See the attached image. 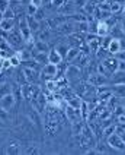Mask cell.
<instances>
[{"instance_id": "cell-1", "label": "cell", "mask_w": 125, "mask_h": 155, "mask_svg": "<svg viewBox=\"0 0 125 155\" xmlns=\"http://www.w3.org/2000/svg\"><path fill=\"white\" fill-rule=\"evenodd\" d=\"M108 145L114 151H119V152H124L125 151V142L121 139V136L118 133H112L108 136Z\"/></svg>"}, {"instance_id": "cell-2", "label": "cell", "mask_w": 125, "mask_h": 155, "mask_svg": "<svg viewBox=\"0 0 125 155\" xmlns=\"http://www.w3.org/2000/svg\"><path fill=\"white\" fill-rule=\"evenodd\" d=\"M19 34H20V37H22V40H23V41H26V43H31L32 31H31V28L28 26L26 18H23V19L19 22Z\"/></svg>"}, {"instance_id": "cell-3", "label": "cell", "mask_w": 125, "mask_h": 155, "mask_svg": "<svg viewBox=\"0 0 125 155\" xmlns=\"http://www.w3.org/2000/svg\"><path fill=\"white\" fill-rule=\"evenodd\" d=\"M15 104H16V100H15V97H13L12 92L0 97V107H3V108L8 110V111H10V110L15 107Z\"/></svg>"}, {"instance_id": "cell-4", "label": "cell", "mask_w": 125, "mask_h": 155, "mask_svg": "<svg viewBox=\"0 0 125 155\" xmlns=\"http://www.w3.org/2000/svg\"><path fill=\"white\" fill-rule=\"evenodd\" d=\"M58 73V64H52V63H47L42 68V75L47 79H55Z\"/></svg>"}, {"instance_id": "cell-5", "label": "cell", "mask_w": 125, "mask_h": 155, "mask_svg": "<svg viewBox=\"0 0 125 155\" xmlns=\"http://www.w3.org/2000/svg\"><path fill=\"white\" fill-rule=\"evenodd\" d=\"M108 76H105V75H100V73H93L90 75L89 78V84L95 88H98V86H102V85H108Z\"/></svg>"}, {"instance_id": "cell-6", "label": "cell", "mask_w": 125, "mask_h": 155, "mask_svg": "<svg viewBox=\"0 0 125 155\" xmlns=\"http://www.w3.org/2000/svg\"><path fill=\"white\" fill-rule=\"evenodd\" d=\"M23 75H25V79L28 84H35V82H38V73H36V70L31 68V66H23Z\"/></svg>"}, {"instance_id": "cell-7", "label": "cell", "mask_w": 125, "mask_h": 155, "mask_svg": "<svg viewBox=\"0 0 125 155\" xmlns=\"http://www.w3.org/2000/svg\"><path fill=\"white\" fill-rule=\"evenodd\" d=\"M108 53L111 54V56H115V54H118V53L122 50V43H121V40L119 38H112L111 41H109L108 44Z\"/></svg>"}, {"instance_id": "cell-8", "label": "cell", "mask_w": 125, "mask_h": 155, "mask_svg": "<svg viewBox=\"0 0 125 155\" xmlns=\"http://www.w3.org/2000/svg\"><path fill=\"white\" fill-rule=\"evenodd\" d=\"M111 32V28L106 24V21H98L96 22V28H95V34L99 37H106Z\"/></svg>"}, {"instance_id": "cell-9", "label": "cell", "mask_w": 125, "mask_h": 155, "mask_svg": "<svg viewBox=\"0 0 125 155\" xmlns=\"http://www.w3.org/2000/svg\"><path fill=\"white\" fill-rule=\"evenodd\" d=\"M103 64H105V68L109 70V73L112 75L114 72H117L118 69V59L117 57H114V56H108V57H105L103 61H102Z\"/></svg>"}, {"instance_id": "cell-10", "label": "cell", "mask_w": 125, "mask_h": 155, "mask_svg": "<svg viewBox=\"0 0 125 155\" xmlns=\"http://www.w3.org/2000/svg\"><path fill=\"white\" fill-rule=\"evenodd\" d=\"M47 56H48V63H52V64H61L63 60H64V57L57 51V48L50 50V51L47 53Z\"/></svg>"}, {"instance_id": "cell-11", "label": "cell", "mask_w": 125, "mask_h": 155, "mask_svg": "<svg viewBox=\"0 0 125 155\" xmlns=\"http://www.w3.org/2000/svg\"><path fill=\"white\" fill-rule=\"evenodd\" d=\"M6 154H22V148H20V143L17 142V140H10L8 143V148H6V151H5Z\"/></svg>"}, {"instance_id": "cell-12", "label": "cell", "mask_w": 125, "mask_h": 155, "mask_svg": "<svg viewBox=\"0 0 125 155\" xmlns=\"http://www.w3.org/2000/svg\"><path fill=\"white\" fill-rule=\"evenodd\" d=\"M79 56H80V50H79L77 47H68V50H67L64 59H66L68 63H73Z\"/></svg>"}, {"instance_id": "cell-13", "label": "cell", "mask_w": 125, "mask_h": 155, "mask_svg": "<svg viewBox=\"0 0 125 155\" xmlns=\"http://www.w3.org/2000/svg\"><path fill=\"white\" fill-rule=\"evenodd\" d=\"M28 119L31 123L36 124V126H41V117H39V111L36 108H29L28 110Z\"/></svg>"}, {"instance_id": "cell-14", "label": "cell", "mask_w": 125, "mask_h": 155, "mask_svg": "<svg viewBox=\"0 0 125 155\" xmlns=\"http://www.w3.org/2000/svg\"><path fill=\"white\" fill-rule=\"evenodd\" d=\"M80 76V70H79V66H74V64H70L66 70V79H79Z\"/></svg>"}, {"instance_id": "cell-15", "label": "cell", "mask_w": 125, "mask_h": 155, "mask_svg": "<svg viewBox=\"0 0 125 155\" xmlns=\"http://www.w3.org/2000/svg\"><path fill=\"white\" fill-rule=\"evenodd\" d=\"M26 22H28V26L31 28V31H38L39 26H41V22L33 16V15H26Z\"/></svg>"}, {"instance_id": "cell-16", "label": "cell", "mask_w": 125, "mask_h": 155, "mask_svg": "<svg viewBox=\"0 0 125 155\" xmlns=\"http://www.w3.org/2000/svg\"><path fill=\"white\" fill-rule=\"evenodd\" d=\"M111 89H112V94L115 97L125 98V84H114V86Z\"/></svg>"}, {"instance_id": "cell-17", "label": "cell", "mask_w": 125, "mask_h": 155, "mask_svg": "<svg viewBox=\"0 0 125 155\" xmlns=\"http://www.w3.org/2000/svg\"><path fill=\"white\" fill-rule=\"evenodd\" d=\"M33 48H35L36 53H48L50 51V47H48L47 41H42V40L35 41V43H33Z\"/></svg>"}, {"instance_id": "cell-18", "label": "cell", "mask_w": 125, "mask_h": 155, "mask_svg": "<svg viewBox=\"0 0 125 155\" xmlns=\"http://www.w3.org/2000/svg\"><path fill=\"white\" fill-rule=\"evenodd\" d=\"M13 25H15V21L13 19H3L2 21V24H0V29L3 31V32H10V31H13Z\"/></svg>"}, {"instance_id": "cell-19", "label": "cell", "mask_w": 125, "mask_h": 155, "mask_svg": "<svg viewBox=\"0 0 125 155\" xmlns=\"http://www.w3.org/2000/svg\"><path fill=\"white\" fill-rule=\"evenodd\" d=\"M80 117L83 119L84 121L89 119V114H90V110H89V105H87V101H82V104H80Z\"/></svg>"}, {"instance_id": "cell-20", "label": "cell", "mask_w": 125, "mask_h": 155, "mask_svg": "<svg viewBox=\"0 0 125 155\" xmlns=\"http://www.w3.org/2000/svg\"><path fill=\"white\" fill-rule=\"evenodd\" d=\"M32 59L38 64H47L48 63V56H47V53H35L32 56Z\"/></svg>"}, {"instance_id": "cell-21", "label": "cell", "mask_w": 125, "mask_h": 155, "mask_svg": "<svg viewBox=\"0 0 125 155\" xmlns=\"http://www.w3.org/2000/svg\"><path fill=\"white\" fill-rule=\"evenodd\" d=\"M64 100H66V103L68 104V105H71V107H74V108H80V104H82V98H80V97L73 95V97H68V98H64Z\"/></svg>"}, {"instance_id": "cell-22", "label": "cell", "mask_w": 125, "mask_h": 155, "mask_svg": "<svg viewBox=\"0 0 125 155\" xmlns=\"http://www.w3.org/2000/svg\"><path fill=\"white\" fill-rule=\"evenodd\" d=\"M112 75H114V78H112V82L114 84H125V72L117 70Z\"/></svg>"}, {"instance_id": "cell-23", "label": "cell", "mask_w": 125, "mask_h": 155, "mask_svg": "<svg viewBox=\"0 0 125 155\" xmlns=\"http://www.w3.org/2000/svg\"><path fill=\"white\" fill-rule=\"evenodd\" d=\"M22 152L23 154H41V149H39V147L36 143H29Z\"/></svg>"}, {"instance_id": "cell-24", "label": "cell", "mask_w": 125, "mask_h": 155, "mask_svg": "<svg viewBox=\"0 0 125 155\" xmlns=\"http://www.w3.org/2000/svg\"><path fill=\"white\" fill-rule=\"evenodd\" d=\"M9 61H10V66H12V68H17V66H20V59H19V56H17L16 53H15V54H12V56L9 57Z\"/></svg>"}, {"instance_id": "cell-25", "label": "cell", "mask_w": 125, "mask_h": 155, "mask_svg": "<svg viewBox=\"0 0 125 155\" xmlns=\"http://www.w3.org/2000/svg\"><path fill=\"white\" fill-rule=\"evenodd\" d=\"M3 19H15V10L10 6L3 10Z\"/></svg>"}, {"instance_id": "cell-26", "label": "cell", "mask_w": 125, "mask_h": 155, "mask_svg": "<svg viewBox=\"0 0 125 155\" xmlns=\"http://www.w3.org/2000/svg\"><path fill=\"white\" fill-rule=\"evenodd\" d=\"M112 133H115V124H114V123H111V124L103 127V135H105L106 138H108L109 135H112Z\"/></svg>"}, {"instance_id": "cell-27", "label": "cell", "mask_w": 125, "mask_h": 155, "mask_svg": "<svg viewBox=\"0 0 125 155\" xmlns=\"http://www.w3.org/2000/svg\"><path fill=\"white\" fill-rule=\"evenodd\" d=\"M121 10H122V5H121L119 2L111 3V13H118V12H121Z\"/></svg>"}, {"instance_id": "cell-28", "label": "cell", "mask_w": 125, "mask_h": 155, "mask_svg": "<svg viewBox=\"0 0 125 155\" xmlns=\"http://www.w3.org/2000/svg\"><path fill=\"white\" fill-rule=\"evenodd\" d=\"M98 73L105 75V76H109V75H111V73H109V70L105 68V64H103V63H99V64H98Z\"/></svg>"}, {"instance_id": "cell-29", "label": "cell", "mask_w": 125, "mask_h": 155, "mask_svg": "<svg viewBox=\"0 0 125 155\" xmlns=\"http://www.w3.org/2000/svg\"><path fill=\"white\" fill-rule=\"evenodd\" d=\"M9 120V111L5 110L3 107H0V121H8Z\"/></svg>"}, {"instance_id": "cell-30", "label": "cell", "mask_w": 125, "mask_h": 155, "mask_svg": "<svg viewBox=\"0 0 125 155\" xmlns=\"http://www.w3.org/2000/svg\"><path fill=\"white\" fill-rule=\"evenodd\" d=\"M12 89H10V85H2L0 86V97L2 95H6V94H10Z\"/></svg>"}, {"instance_id": "cell-31", "label": "cell", "mask_w": 125, "mask_h": 155, "mask_svg": "<svg viewBox=\"0 0 125 155\" xmlns=\"http://www.w3.org/2000/svg\"><path fill=\"white\" fill-rule=\"evenodd\" d=\"M67 50H68V47H67V45H64V44H61V45H60V47H57V51H58L60 54H61V56H63V57H64V56H66Z\"/></svg>"}, {"instance_id": "cell-32", "label": "cell", "mask_w": 125, "mask_h": 155, "mask_svg": "<svg viewBox=\"0 0 125 155\" xmlns=\"http://www.w3.org/2000/svg\"><path fill=\"white\" fill-rule=\"evenodd\" d=\"M39 8H36V6H33V5H28V15H35L36 13V10H38Z\"/></svg>"}, {"instance_id": "cell-33", "label": "cell", "mask_w": 125, "mask_h": 155, "mask_svg": "<svg viewBox=\"0 0 125 155\" xmlns=\"http://www.w3.org/2000/svg\"><path fill=\"white\" fill-rule=\"evenodd\" d=\"M10 5H9V0H0V10L3 12L5 9H8Z\"/></svg>"}, {"instance_id": "cell-34", "label": "cell", "mask_w": 125, "mask_h": 155, "mask_svg": "<svg viewBox=\"0 0 125 155\" xmlns=\"http://www.w3.org/2000/svg\"><path fill=\"white\" fill-rule=\"evenodd\" d=\"M29 3L33 5V6H36V8H42L44 6V0H31Z\"/></svg>"}, {"instance_id": "cell-35", "label": "cell", "mask_w": 125, "mask_h": 155, "mask_svg": "<svg viewBox=\"0 0 125 155\" xmlns=\"http://www.w3.org/2000/svg\"><path fill=\"white\" fill-rule=\"evenodd\" d=\"M121 72H125V60H118V69Z\"/></svg>"}, {"instance_id": "cell-36", "label": "cell", "mask_w": 125, "mask_h": 155, "mask_svg": "<svg viewBox=\"0 0 125 155\" xmlns=\"http://www.w3.org/2000/svg\"><path fill=\"white\" fill-rule=\"evenodd\" d=\"M87 3V0H74V5L76 6H79V8L83 9V6Z\"/></svg>"}, {"instance_id": "cell-37", "label": "cell", "mask_w": 125, "mask_h": 155, "mask_svg": "<svg viewBox=\"0 0 125 155\" xmlns=\"http://www.w3.org/2000/svg\"><path fill=\"white\" fill-rule=\"evenodd\" d=\"M66 0H51V3L54 5V6H57V8H60V6H63V3H64Z\"/></svg>"}, {"instance_id": "cell-38", "label": "cell", "mask_w": 125, "mask_h": 155, "mask_svg": "<svg viewBox=\"0 0 125 155\" xmlns=\"http://www.w3.org/2000/svg\"><path fill=\"white\" fill-rule=\"evenodd\" d=\"M117 120H118V123H125V111L121 113L119 116H117Z\"/></svg>"}, {"instance_id": "cell-39", "label": "cell", "mask_w": 125, "mask_h": 155, "mask_svg": "<svg viewBox=\"0 0 125 155\" xmlns=\"http://www.w3.org/2000/svg\"><path fill=\"white\" fill-rule=\"evenodd\" d=\"M115 57H117L118 60H125V51H122V50H121L118 54H115Z\"/></svg>"}, {"instance_id": "cell-40", "label": "cell", "mask_w": 125, "mask_h": 155, "mask_svg": "<svg viewBox=\"0 0 125 155\" xmlns=\"http://www.w3.org/2000/svg\"><path fill=\"white\" fill-rule=\"evenodd\" d=\"M121 29H122V32H124V35H125V18H124V21H122V25H121Z\"/></svg>"}, {"instance_id": "cell-41", "label": "cell", "mask_w": 125, "mask_h": 155, "mask_svg": "<svg viewBox=\"0 0 125 155\" xmlns=\"http://www.w3.org/2000/svg\"><path fill=\"white\" fill-rule=\"evenodd\" d=\"M96 2H98L99 5H100V3H108V0H96Z\"/></svg>"}, {"instance_id": "cell-42", "label": "cell", "mask_w": 125, "mask_h": 155, "mask_svg": "<svg viewBox=\"0 0 125 155\" xmlns=\"http://www.w3.org/2000/svg\"><path fill=\"white\" fill-rule=\"evenodd\" d=\"M2 21H3V12L0 10V24H2Z\"/></svg>"}, {"instance_id": "cell-43", "label": "cell", "mask_w": 125, "mask_h": 155, "mask_svg": "<svg viewBox=\"0 0 125 155\" xmlns=\"http://www.w3.org/2000/svg\"><path fill=\"white\" fill-rule=\"evenodd\" d=\"M119 136H121V139H122V140H124V142H125V132H124V133H122V135H119Z\"/></svg>"}, {"instance_id": "cell-44", "label": "cell", "mask_w": 125, "mask_h": 155, "mask_svg": "<svg viewBox=\"0 0 125 155\" xmlns=\"http://www.w3.org/2000/svg\"><path fill=\"white\" fill-rule=\"evenodd\" d=\"M121 12H122V15H124V18H125V6H122V10H121Z\"/></svg>"}, {"instance_id": "cell-45", "label": "cell", "mask_w": 125, "mask_h": 155, "mask_svg": "<svg viewBox=\"0 0 125 155\" xmlns=\"http://www.w3.org/2000/svg\"><path fill=\"white\" fill-rule=\"evenodd\" d=\"M2 69H3V68H2V60H0V70H2Z\"/></svg>"}, {"instance_id": "cell-46", "label": "cell", "mask_w": 125, "mask_h": 155, "mask_svg": "<svg viewBox=\"0 0 125 155\" xmlns=\"http://www.w3.org/2000/svg\"><path fill=\"white\" fill-rule=\"evenodd\" d=\"M66 2H71V0H66Z\"/></svg>"}]
</instances>
